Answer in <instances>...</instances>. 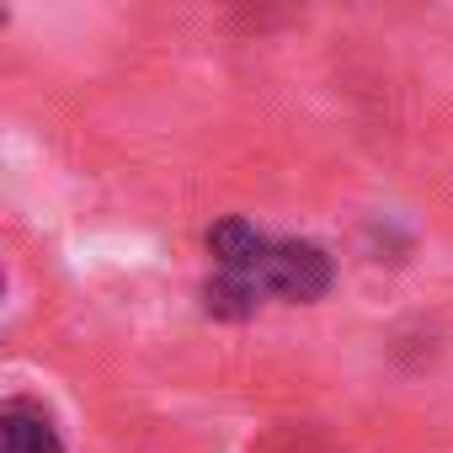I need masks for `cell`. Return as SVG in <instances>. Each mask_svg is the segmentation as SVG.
<instances>
[{"instance_id": "1", "label": "cell", "mask_w": 453, "mask_h": 453, "mask_svg": "<svg viewBox=\"0 0 453 453\" xmlns=\"http://www.w3.org/2000/svg\"><path fill=\"white\" fill-rule=\"evenodd\" d=\"M331 278H336L331 257H326L320 246H310V241H273L267 257H262V267H257L262 294H278V299H288V304H315V299H326V294H331Z\"/></svg>"}, {"instance_id": "2", "label": "cell", "mask_w": 453, "mask_h": 453, "mask_svg": "<svg viewBox=\"0 0 453 453\" xmlns=\"http://www.w3.org/2000/svg\"><path fill=\"white\" fill-rule=\"evenodd\" d=\"M0 453H65V437L38 400L12 395L0 405Z\"/></svg>"}]
</instances>
